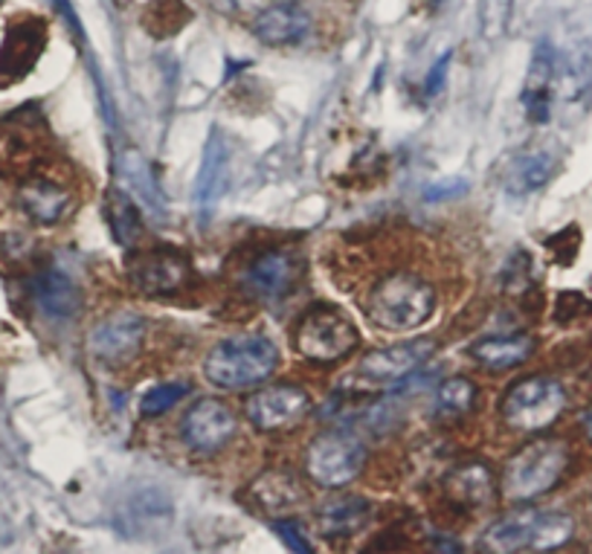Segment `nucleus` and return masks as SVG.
<instances>
[{
    "instance_id": "nucleus-1",
    "label": "nucleus",
    "mask_w": 592,
    "mask_h": 554,
    "mask_svg": "<svg viewBox=\"0 0 592 554\" xmlns=\"http://www.w3.org/2000/svg\"><path fill=\"white\" fill-rule=\"evenodd\" d=\"M570 445L561 439H534L523 445L502 468L500 496L506 502L523 505L547 496L570 470Z\"/></svg>"
},
{
    "instance_id": "nucleus-2",
    "label": "nucleus",
    "mask_w": 592,
    "mask_h": 554,
    "mask_svg": "<svg viewBox=\"0 0 592 554\" xmlns=\"http://www.w3.org/2000/svg\"><path fill=\"white\" fill-rule=\"evenodd\" d=\"M363 309L381 332H413L436 311V288L409 270H398L377 279Z\"/></svg>"
},
{
    "instance_id": "nucleus-3",
    "label": "nucleus",
    "mask_w": 592,
    "mask_h": 554,
    "mask_svg": "<svg viewBox=\"0 0 592 554\" xmlns=\"http://www.w3.org/2000/svg\"><path fill=\"white\" fill-rule=\"evenodd\" d=\"M575 534V520L561 511L523 509L511 511L488 529L479 540V548L491 554L515 552H554L567 546Z\"/></svg>"
},
{
    "instance_id": "nucleus-4",
    "label": "nucleus",
    "mask_w": 592,
    "mask_h": 554,
    "mask_svg": "<svg viewBox=\"0 0 592 554\" xmlns=\"http://www.w3.org/2000/svg\"><path fill=\"white\" fill-rule=\"evenodd\" d=\"M279 366V348L259 334L221 339L204 360V375L218 389H247L264 384Z\"/></svg>"
},
{
    "instance_id": "nucleus-5",
    "label": "nucleus",
    "mask_w": 592,
    "mask_h": 554,
    "mask_svg": "<svg viewBox=\"0 0 592 554\" xmlns=\"http://www.w3.org/2000/svg\"><path fill=\"white\" fill-rule=\"evenodd\" d=\"M297 355L311 363H337L361 346V334L334 305H311L297 320L291 337Z\"/></svg>"
},
{
    "instance_id": "nucleus-6",
    "label": "nucleus",
    "mask_w": 592,
    "mask_h": 554,
    "mask_svg": "<svg viewBox=\"0 0 592 554\" xmlns=\"http://www.w3.org/2000/svg\"><path fill=\"white\" fill-rule=\"evenodd\" d=\"M567 409V389L549 375H531L506 389L500 400V416L511 430L543 432Z\"/></svg>"
},
{
    "instance_id": "nucleus-7",
    "label": "nucleus",
    "mask_w": 592,
    "mask_h": 554,
    "mask_svg": "<svg viewBox=\"0 0 592 554\" xmlns=\"http://www.w3.org/2000/svg\"><path fill=\"white\" fill-rule=\"evenodd\" d=\"M366 468V445L352 430L316 432L305 447V473L323 488H343Z\"/></svg>"
},
{
    "instance_id": "nucleus-8",
    "label": "nucleus",
    "mask_w": 592,
    "mask_h": 554,
    "mask_svg": "<svg viewBox=\"0 0 592 554\" xmlns=\"http://www.w3.org/2000/svg\"><path fill=\"white\" fill-rule=\"evenodd\" d=\"M128 282L143 296H175L193 282V264L175 247H154L128 262Z\"/></svg>"
},
{
    "instance_id": "nucleus-9",
    "label": "nucleus",
    "mask_w": 592,
    "mask_h": 554,
    "mask_svg": "<svg viewBox=\"0 0 592 554\" xmlns=\"http://www.w3.org/2000/svg\"><path fill=\"white\" fill-rule=\"evenodd\" d=\"M302 279V255L291 247H270L253 255L241 273V288L259 302H277L297 288Z\"/></svg>"
},
{
    "instance_id": "nucleus-10",
    "label": "nucleus",
    "mask_w": 592,
    "mask_h": 554,
    "mask_svg": "<svg viewBox=\"0 0 592 554\" xmlns=\"http://www.w3.org/2000/svg\"><path fill=\"white\" fill-rule=\"evenodd\" d=\"M245 412L256 430L279 432L305 421L311 412V395L297 384H273L247 398Z\"/></svg>"
},
{
    "instance_id": "nucleus-11",
    "label": "nucleus",
    "mask_w": 592,
    "mask_h": 554,
    "mask_svg": "<svg viewBox=\"0 0 592 554\" xmlns=\"http://www.w3.org/2000/svg\"><path fill=\"white\" fill-rule=\"evenodd\" d=\"M46 46V23L41 18H21L9 23L0 41V87H12L30 76Z\"/></svg>"
},
{
    "instance_id": "nucleus-12",
    "label": "nucleus",
    "mask_w": 592,
    "mask_h": 554,
    "mask_svg": "<svg viewBox=\"0 0 592 554\" xmlns=\"http://www.w3.org/2000/svg\"><path fill=\"white\" fill-rule=\"evenodd\" d=\"M236 430H239V421L232 416V409L218 398L195 400L180 424L186 445L204 456L218 453L221 447L230 445Z\"/></svg>"
},
{
    "instance_id": "nucleus-13",
    "label": "nucleus",
    "mask_w": 592,
    "mask_h": 554,
    "mask_svg": "<svg viewBox=\"0 0 592 554\" xmlns=\"http://www.w3.org/2000/svg\"><path fill=\"white\" fill-rule=\"evenodd\" d=\"M146 339V320L134 311H114L93 325L87 348L96 360L123 363L134 357Z\"/></svg>"
},
{
    "instance_id": "nucleus-14",
    "label": "nucleus",
    "mask_w": 592,
    "mask_h": 554,
    "mask_svg": "<svg viewBox=\"0 0 592 554\" xmlns=\"http://www.w3.org/2000/svg\"><path fill=\"white\" fill-rule=\"evenodd\" d=\"M433 352H436V343L430 337L375 348L370 355H363L361 375L366 380H377V384H395V380H404V377L422 369L424 363L433 357Z\"/></svg>"
},
{
    "instance_id": "nucleus-15",
    "label": "nucleus",
    "mask_w": 592,
    "mask_h": 554,
    "mask_svg": "<svg viewBox=\"0 0 592 554\" xmlns=\"http://www.w3.org/2000/svg\"><path fill=\"white\" fill-rule=\"evenodd\" d=\"M227 180H230V148L221 139V134H209V143L204 148V160H200L198 180H195V216L200 223H207L216 212L218 200L227 192Z\"/></svg>"
},
{
    "instance_id": "nucleus-16",
    "label": "nucleus",
    "mask_w": 592,
    "mask_h": 554,
    "mask_svg": "<svg viewBox=\"0 0 592 554\" xmlns=\"http://www.w3.org/2000/svg\"><path fill=\"white\" fill-rule=\"evenodd\" d=\"M442 491H445V496L454 502L456 509L477 514V511L491 509L497 493H500V485H497L494 470L485 462H465L456 464L447 473L445 482H442Z\"/></svg>"
},
{
    "instance_id": "nucleus-17",
    "label": "nucleus",
    "mask_w": 592,
    "mask_h": 554,
    "mask_svg": "<svg viewBox=\"0 0 592 554\" xmlns=\"http://www.w3.org/2000/svg\"><path fill=\"white\" fill-rule=\"evenodd\" d=\"M554 85H558V55L549 44H538L531 55L529 76L523 85V108L531 123H549L554 100Z\"/></svg>"
},
{
    "instance_id": "nucleus-18",
    "label": "nucleus",
    "mask_w": 592,
    "mask_h": 554,
    "mask_svg": "<svg viewBox=\"0 0 592 554\" xmlns=\"http://www.w3.org/2000/svg\"><path fill=\"white\" fill-rule=\"evenodd\" d=\"M311 32V15L300 3H273L253 21V35L268 46L300 44Z\"/></svg>"
},
{
    "instance_id": "nucleus-19",
    "label": "nucleus",
    "mask_w": 592,
    "mask_h": 554,
    "mask_svg": "<svg viewBox=\"0 0 592 554\" xmlns=\"http://www.w3.org/2000/svg\"><path fill=\"white\" fill-rule=\"evenodd\" d=\"M18 203L32 221L53 227L70 216V209L76 207V198L62 184L46 178H32L18 189Z\"/></svg>"
},
{
    "instance_id": "nucleus-20",
    "label": "nucleus",
    "mask_w": 592,
    "mask_h": 554,
    "mask_svg": "<svg viewBox=\"0 0 592 554\" xmlns=\"http://www.w3.org/2000/svg\"><path fill=\"white\" fill-rule=\"evenodd\" d=\"M32 296L39 302V309L46 316H55V320L73 316L79 311V302H82L76 282L55 268L41 270L39 276L32 279Z\"/></svg>"
},
{
    "instance_id": "nucleus-21",
    "label": "nucleus",
    "mask_w": 592,
    "mask_h": 554,
    "mask_svg": "<svg viewBox=\"0 0 592 554\" xmlns=\"http://www.w3.org/2000/svg\"><path fill=\"white\" fill-rule=\"evenodd\" d=\"M370 523V502L363 496H334L316 511V525L329 540H346Z\"/></svg>"
},
{
    "instance_id": "nucleus-22",
    "label": "nucleus",
    "mask_w": 592,
    "mask_h": 554,
    "mask_svg": "<svg viewBox=\"0 0 592 554\" xmlns=\"http://www.w3.org/2000/svg\"><path fill=\"white\" fill-rule=\"evenodd\" d=\"M534 337L529 334H511V337H485L470 346V357L491 372H508L523 366L534 355Z\"/></svg>"
},
{
    "instance_id": "nucleus-23",
    "label": "nucleus",
    "mask_w": 592,
    "mask_h": 554,
    "mask_svg": "<svg viewBox=\"0 0 592 554\" xmlns=\"http://www.w3.org/2000/svg\"><path fill=\"white\" fill-rule=\"evenodd\" d=\"M554 175V160L547 151H526L508 160L502 171V186L508 195H531L543 189Z\"/></svg>"
},
{
    "instance_id": "nucleus-24",
    "label": "nucleus",
    "mask_w": 592,
    "mask_h": 554,
    "mask_svg": "<svg viewBox=\"0 0 592 554\" xmlns=\"http://www.w3.org/2000/svg\"><path fill=\"white\" fill-rule=\"evenodd\" d=\"M105 216H108V227L120 247H134L143 239V230H146L143 216H139L132 195L120 186H111L108 195H105Z\"/></svg>"
},
{
    "instance_id": "nucleus-25",
    "label": "nucleus",
    "mask_w": 592,
    "mask_h": 554,
    "mask_svg": "<svg viewBox=\"0 0 592 554\" xmlns=\"http://www.w3.org/2000/svg\"><path fill=\"white\" fill-rule=\"evenodd\" d=\"M253 496L262 502V509L270 514H282V511L293 509L297 502L302 500V485L297 482V477L291 473H282V470H268L262 477L253 482Z\"/></svg>"
},
{
    "instance_id": "nucleus-26",
    "label": "nucleus",
    "mask_w": 592,
    "mask_h": 554,
    "mask_svg": "<svg viewBox=\"0 0 592 554\" xmlns=\"http://www.w3.org/2000/svg\"><path fill=\"white\" fill-rule=\"evenodd\" d=\"M193 21V9L184 0H148L143 9V27L154 39H172Z\"/></svg>"
},
{
    "instance_id": "nucleus-27",
    "label": "nucleus",
    "mask_w": 592,
    "mask_h": 554,
    "mask_svg": "<svg viewBox=\"0 0 592 554\" xmlns=\"http://www.w3.org/2000/svg\"><path fill=\"white\" fill-rule=\"evenodd\" d=\"M436 404L447 416H465L474 404H477V386L468 377H447L436 389Z\"/></svg>"
},
{
    "instance_id": "nucleus-28",
    "label": "nucleus",
    "mask_w": 592,
    "mask_h": 554,
    "mask_svg": "<svg viewBox=\"0 0 592 554\" xmlns=\"http://www.w3.org/2000/svg\"><path fill=\"white\" fill-rule=\"evenodd\" d=\"M515 12V0H479V35L497 41L506 35Z\"/></svg>"
},
{
    "instance_id": "nucleus-29",
    "label": "nucleus",
    "mask_w": 592,
    "mask_h": 554,
    "mask_svg": "<svg viewBox=\"0 0 592 554\" xmlns=\"http://www.w3.org/2000/svg\"><path fill=\"white\" fill-rule=\"evenodd\" d=\"M184 395H189V384H160L148 389L139 409H143V416L146 418H157L163 416V412H169Z\"/></svg>"
},
{
    "instance_id": "nucleus-30",
    "label": "nucleus",
    "mask_w": 592,
    "mask_h": 554,
    "mask_svg": "<svg viewBox=\"0 0 592 554\" xmlns=\"http://www.w3.org/2000/svg\"><path fill=\"white\" fill-rule=\"evenodd\" d=\"M273 529H277L279 537L285 540V546L293 548V552H302V554L314 552L311 543L305 540V534H302V529L293 523V520H273Z\"/></svg>"
},
{
    "instance_id": "nucleus-31",
    "label": "nucleus",
    "mask_w": 592,
    "mask_h": 554,
    "mask_svg": "<svg viewBox=\"0 0 592 554\" xmlns=\"http://www.w3.org/2000/svg\"><path fill=\"white\" fill-rule=\"evenodd\" d=\"M447 67H450V53H445L439 59V62L433 64V70H430V76H427V82H424V96H436V93L442 91V82H445V73H447Z\"/></svg>"
},
{
    "instance_id": "nucleus-32",
    "label": "nucleus",
    "mask_w": 592,
    "mask_h": 554,
    "mask_svg": "<svg viewBox=\"0 0 592 554\" xmlns=\"http://www.w3.org/2000/svg\"><path fill=\"white\" fill-rule=\"evenodd\" d=\"M465 180H445V184H433L427 186V192L424 198L427 200H442V198H456V195L465 192Z\"/></svg>"
},
{
    "instance_id": "nucleus-33",
    "label": "nucleus",
    "mask_w": 592,
    "mask_h": 554,
    "mask_svg": "<svg viewBox=\"0 0 592 554\" xmlns=\"http://www.w3.org/2000/svg\"><path fill=\"white\" fill-rule=\"evenodd\" d=\"M584 430H586V436H590V439H592V412L584 418Z\"/></svg>"
},
{
    "instance_id": "nucleus-34",
    "label": "nucleus",
    "mask_w": 592,
    "mask_h": 554,
    "mask_svg": "<svg viewBox=\"0 0 592 554\" xmlns=\"http://www.w3.org/2000/svg\"><path fill=\"white\" fill-rule=\"evenodd\" d=\"M433 3H436V7H439V3H447V0H433Z\"/></svg>"
},
{
    "instance_id": "nucleus-35",
    "label": "nucleus",
    "mask_w": 592,
    "mask_h": 554,
    "mask_svg": "<svg viewBox=\"0 0 592 554\" xmlns=\"http://www.w3.org/2000/svg\"><path fill=\"white\" fill-rule=\"evenodd\" d=\"M0 3H3V0H0Z\"/></svg>"
}]
</instances>
